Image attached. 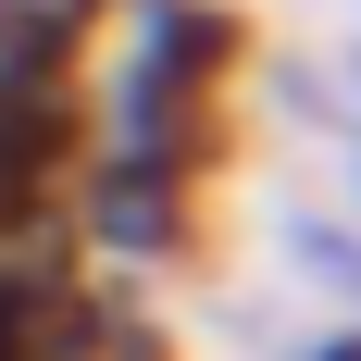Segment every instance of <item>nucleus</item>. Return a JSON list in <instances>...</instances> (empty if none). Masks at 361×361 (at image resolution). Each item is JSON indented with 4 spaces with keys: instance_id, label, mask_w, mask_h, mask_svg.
Returning a JSON list of instances; mask_svg holds the SVG:
<instances>
[{
    "instance_id": "obj_1",
    "label": "nucleus",
    "mask_w": 361,
    "mask_h": 361,
    "mask_svg": "<svg viewBox=\"0 0 361 361\" xmlns=\"http://www.w3.org/2000/svg\"><path fill=\"white\" fill-rule=\"evenodd\" d=\"M87 212H100V237H112V250H162V237H175V162L125 149V162L100 175V200H87Z\"/></svg>"
},
{
    "instance_id": "obj_2",
    "label": "nucleus",
    "mask_w": 361,
    "mask_h": 361,
    "mask_svg": "<svg viewBox=\"0 0 361 361\" xmlns=\"http://www.w3.org/2000/svg\"><path fill=\"white\" fill-rule=\"evenodd\" d=\"M50 361H149V336H125V324L87 312V324H63V349H50Z\"/></svg>"
},
{
    "instance_id": "obj_3",
    "label": "nucleus",
    "mask_w": 361,
    "mask_h": 361,
    "mask_svg": "<svg viewBox=\"0 0 361 361\" xmlns=\"http://www.w3.org/2000/svg\"><path fill=\"white\" fill-rule=\"evenodd\" d=\"M324 361H361V336H336V349H324Z\"/></svg>"
}]
</instances>
